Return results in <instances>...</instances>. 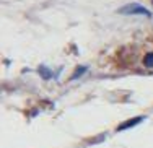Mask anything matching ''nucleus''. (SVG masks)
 I'll return each instance as SVG.
<instances>
[{"label": "nucleus", "instance_id": "nucleus-1", "mask_svg": "<svg viewBox=\"0 0 153 148\" xmlns=\"http://www.w3.org/2000/svg\"><path fill=\"white\" fill-rule=\"evenodd\" d=\"M121 13H134V15H148V12L143 8V7H140V5H127V7H124V8H121Z\"/></svg>", "mask_w": 153, "mask_h": 148}, {"label": "nucleus", "instance_id": "nucleus-2", "mask_svg": "<svg viewBox=\"0 0 153 148\" xmlns=\"http://www.w3.org/2000/svg\"><path fill=\"white\" fill-rule=\"evenodd\" d=\"M143 64H145L147 67H152V68H153V52H152V54H147V56H145Z\"/></svg>", "mask_w": 153, "mask_h": 148}]
</instances>
